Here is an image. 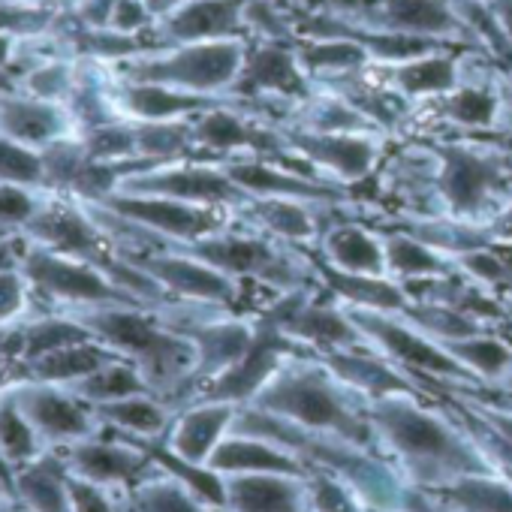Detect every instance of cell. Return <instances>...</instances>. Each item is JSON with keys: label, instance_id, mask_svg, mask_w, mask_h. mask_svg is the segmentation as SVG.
I'll return each mask as SVG.
<instances>
[{"label": "cell", "instance_id": "6da1fadb", "mask_svg": "<svg viewBox=\"0 0 512 512\" xmlns=\"http://www.w3.org/2000/svg\"><path fill=\"white\" fill-rule=\"evenodd\" d=\"M82 323L91 338L133 362L148 389H166L196 371V347L190 338L166 329L160 320L139 311V305H97L64 311Z\"/></svg>", "mask_w": 512, "mask_h": 512}, {"label": "cell", "instance_id": "7a4b0ae2", "mask_svg": "<svg viewBox=\"0 0 512 512\" xmlns=\"http://www.w3.org/2000/svg\"><path fill=\"white\" fill-rule=\"evenodd\" d=\"M115 67V76L127 82H151L187 94H211L229 88L241 76L244 49L238 40L181 43L172 49H151L133 55Z\"/></svg>", "mask_w": 512, "mask_h": 512}, {"label": "cell", "instance_id": "3957f363", "mask_svg": "<svg viewBox=\"0 0 512 512\" xmlns=\"http://www.w3.org/2000/svg\"><path fill=\"white\" fill-rule=\"evenodd\" d=\"M19 269L25 272L34 296H40L55 311H76V308H97V305H139V299L124 287H118L103 269L79 260V256L31 244L28 238L22 241Z\"/></svg>", "mask_w": 512, "mask_h": 512}, {"label": "cell", "instance_id": "277c9868", "mask_svg": "<svg viewBox=\"0 0 512 512\" xmlns=\"http://www.w3.org/2000/svg\"><path fill=\"white\" fill-rule=\"evenodd\" d=\"M377 422L395 443V449L416 467L419 476H443V473H458V470H473L476 461L473 455L431 416L419 413L416 407L386 398L377 407Z\"/></svg>", "mask_w": 512, "mask_h": 512}, {"label": "cell", "instance_id": "5b68a950", "mask_svg": "<svg viewBox=\"0 0 512 512\" xmlns=\"http://www.w3.org/2000/svg\"><path fill=\"white\" fill-rule=\"evenodd\" d=\"M0 392H4L19 407V413L31 422L46 452L64 449L70 443H79L97 434L100 419L94 407L76 398L67 386L22 377Z\"/></svg>", "mask_w": 512, "mask_h": 512}, {"label": "cell", "instance_id": "8992f818", "mask_svg": "<svg viewBox=\"0 0 512 512\" xmlns=\"http://www.w3.org/2000/svg\"><path fill=\"white\" fill-rule=\"evenodd\" d=\"M97 205L109 208L115 217H121L130 226H142V229L172 235V238H181V241H196L205 232H211L214 223H217L214 214L205 205L169 199V196H145V193L115 190L112 196H106Z\"/></svg>", "mask_w": 512, "mask_h": 512}, {"label": "cell", "instance_id": "52a82bcc", "mask_svg": "<svg viewBox=\"0 0 512 512\" xmlns=\"http://www.w3.org/2000/svg\"><path fill=\"white\" fill-rule=\"evenodd\" d=\"M263 407L293 416L305 425H320V428H335L338 434L350 440H362V425L347 413V407L335 398V392L314 374H293L278 380L266 395Z\"/></svg>", "mask_w": 512, "mask_h": 512}, {"label": "cell", "instance_id": "ba28073f", "mask_svg": "<svg viewBox=\"0 0 512 512\" xmlns=\"http://www.w3.org/2000/svg\"><path fill=\"white\" fill-rule=\"evenodd\" d=\"M73 133L79 130L64 103L37 100L19 88H0V136L43 151Z\"/></svg>", "mask_w": 512, "mask_h": 512}, {"label": "cell", "instance_id": "9c48e42d", "mask_svg": "<svg viewBox=\"0 0 512 512\" xmlns=\"http://www.w3.org/2000/svg\"><path fill=\"white\" fill-rule=\"evenodd\" d=\"M250 0H184L178 10L157 22V40L163 46L232 40Z\"/></svg>", "mask_w": 512, "mask_h": 512}, {"label": "cell", "instance_id": "30bf717a", "mask_svg": "<svg viewBox=\"0 0 512 512\" xmlns=\"http://www.w3.org/2000/svg\"><path fill=\"white\" fill-rule=\"evenodd\" d=\"M124 193H145V196H169L181 202H199L211 205L220 199H232L235 187L232 178L211 172V169H196V166H148L139 172H130L121 187Z\"/></svg>", "mask_w": 512, "mask_h": 512}, {"label": "cell", "instance_id": "8fae6325", "mask_svg": "<svg viewBox=\"0 0 512 512\" xmlns=\"http://www.w3.org/2000/svg\"><path fill=\"white\" fill-rule=\"evenodd\" d=\"M67 467L70 476H79L85 482H94L100 488H115L133 482V476L145 467V455L133 446L112 443V440H79L64 449H55Z\"/></svg>", "mask_w": 512, "mask_h": 512}, {"label": "cell", "instance_id": "7c38bea8", "mask_svg": "<svg viewBox=\"0 0 512 512\" xmlns=\"http://www.w3.org/2000/svg\"><path fill=\"white\" fill-rule=\"evenodd\" d=\"M133 266H139L145 275H151L163 290L181 293V296H196V299H229L232 296V281L196 260V256H172V253H151V256H127Z\"/></svg>", "mask_w": 512, "mask_h": 512}, {"label": "cell", "instance_id": "4fadbf2b", "mask_svg": "<svg viewBox=\"0 0 512 512\" xmlns=\"http://www.w3.org/2000/svg\"><path fill=\"white\" fill-rule=\"evenodd\" d=\"M112 103L118 115L130 121H181L184 115L208 106L205 94H187L151 82H127L118 76L112 79Z\"/></svg>", "mask_w": 512, "mask_h": 512}, {"label": "cell", "instance_id": "5bb4252c", "mask_svg": "<svg viewBox=\"0 0 512 512\" xmlns=\"http://www.w3.org/2000/svg\"><path fill=\"white\" fill-rule=\"evenodd\" d=\"M377 31L416 34V37H452L464 34V22L449 0H380L368 13Z\"/></svg>", "mask_w": 512, "mask_h": 512}, {"label": "cell", "instance_id": "9a60e30c", "mask_svg": "<svg viewBox=\"0 0 512 512\" xmlns=\"http://www.w3.org/2000/svg\"><path fill=\"white\" fill-rule=\"evenodd\" d=\"M13 497L25 512H70V473L58 452L13 470Z\"/></svg>", "mask_w": 512, "mask_h": 512}, {"label": "cell", "instance_id": "2e32d148", "mask_svg": "<svg viewBox=\"0 0 512 512\" xmlns=\"http://www.w3.org/2000/svg\"><path fill=\"white\" fill-rule=\"evenodd\" d=\"M112 359H121V356L115 350H109L106 344H100L97 338H88V341L67 344L61 350H52V353L28 362V377L58 383V386H73V383L85 380L88 374L100 371L103 365H109Z\"/></svg>", "mask_w": 512, "mask_h": 512}, {"label": "cell", "instance_id": "e0dca14e", "mask_svg": "<svg viewBox=\"0 0 512 512\" xmlns=\"http://www.w3.org/2000/svg\"><path fill=\"white\" fill-rule=\"evenodd\" d=\"M238 79L247 91H281V94L305 91V79L299 73V55L281 46H263L260 52L244 58Z\"/></svg>", "mask_w": 512, "mask_h": 512}, {"label": "cell", "instance_id": "ac0fdd59", "mask_svg": "<svg viewBox=\"0 0 512 512\" xmlns=\"http://www.w3.org/2000/svg\"><path fill=\"white\" fill-rule=\"evenodd\" d=\"M491 181H494L491 160H482L473 151H458V148L443 151V175H440V184H443L446 199L455 208H461V211L476 208L479 199H482V193H485V187Z\"/></svg>", "mask_w": 512, "mask_h": 512}, {"label": "cell", "instance_id": "d6986e66", "mask_svg": "<svg viewBox=\"0 0 512 512\" xmlns=\"http://www.w3.org/2000/svg\"><path fill=\"white\" fill-rule=\"evenodd\" d=\"M362 329L377 338L392 356H398L401 362L413 365V368H425V371H440V374H458V365L455 359H449L446 353H440L437 347H431L428 341L416 338L413 332L395 326V323H386V320H377V317H359Z\"/></svg>", "mask_w": 512, "mask_h": 512}, {"label": "cell", "instance_id": "ffe728a7", "mask_svg": "<svg viewBox=\"0 0 512 512\" xmlns=\"http://www.w3.org/2000/svg\"><path fill=\"white\" fill-rule=\"evenodd\" d=\"M229 413L232 410L226 404H211V407H199L181 416V422L172 431V452L190 464L205 461L214 452L217 437L229 422Z\"/></svg>", "mask_w": 512, "mask_h": 512}, {"label": "cell", "instance_id": "44dd1931", "mask_svg": "<svg viewBox=\"0 0 512 512\" xmlns=\"http://www.w3.org/2000/svg\"><path fill=\"white\" fill-rule=\"evenodd\" d=\"M76 82H79V58L64 55V52H52V55L34 61L31 67H25L19 73L16 88L31 94V97H37V100L64 103L67 106Z\"/></svg>", "mask_w": 512, "mask_h": 512}, {"label": "cell", "instance_id": "7402d4cb", "mask_svg": "<svg viewBox=\"0 0 512 512\" xmlns=\"http://www.w3.org/2000/svg\"><path fill=\"white\" fill-rule=\"evenodd\" d=\"M76 398H82L85 404L91 407H100V404H112V401H121V398H130V395H142V392H151L145 377L139 374V368L127 359H112L109 365H103L100 371L88 374L85 380L67 386Z\"/></svg>", "mask_w": 512, "mask_h": 512}, {"label": "cell", "instance_id": "603a6c76", "mask_svg": "<svg viewBox=\"0 0 512 512\" xmlns=\"http://www.w3.org/2000/svg\"><path fill=\"white\" fill-rule=\"evenodd\" d=\"M281 347L284 344H281V338L275 332L263 335L256 344H250V350L241 356V362L232 371H226L214 383V389L208 395L211 398H241V395L253 392L256 386L266 380V374L275 368V356L281 353Z\"/></svg>", "mask_w": 512, "mask_h": 512}, {"label": "cell", "instance_id": "cb8c5ba5", "mask_svg": "<svg viewBox=\"0 0 512 512\" xmlns=\"http://www.w3.org/2000/svg\"><path fill=\"white\" fill-rule=\"evenodd\" d=\"M229 500L238 512H296L299 494L278 476H244L229 482Z\"/></svg>", "mask_w": 512, "mask_h": 512}, {"label": "cell", "instance_id": "d4e9b609", "mask_svg": "<svg viewBox=\"0 0 512 512\" xmlns=\"http://www.w3.org/2000/svg\"><path fill=\"white\" fill-rule=\"evenodd\" d=\"M193 256L220 272H256L272 266V250L266 244L241 241V238L193 241Z\"/></svg>", "mask_w": 512, "mask_h": 512}, {"label": "cell", "instance_id": "484cf974", "mask_svg": "<svg viewBox=\"0 0 512 512\" xmlns=\"http://www.w3.org/2000/svg\"><path fill=\"white\" fill-rule=\"evenodd\" d=\"M187 338L196 347V365L199 374H211L217 368H226L238 362L250 350V338L241 326H208V329H193Z\"/></svg>", "mask_w": 512, "mask_h": 512}, {"label": "cell", "instance_id": "4316f807", "mask_svg": "<svg viewBox=\"0 0 512 512\" xmlns=\"http://www.w3.org/2000/svg\"><path fill=\"white\" fill-rule=\"evenodd\" d=\"M94 413L100 422L115 425L130 434H142V437H154L166 428V410L157 401H151L148 392L130 395V398L112 401V404H100V407H94Z\"/></svg>", "mask_w": 512, "mask_h": 512}, {"label": "cell", "instance_id": "83f0119b", "mask_svg": "<svg viewBox=\"0 0 512 512\" xmlns=\"http://www.w3.org/2000/svg\"><path fill=\"white\" fill-rule=\"evenodd\" d=\"M43 452L46 446L40 443L31 422L19 413V407L4 392H0V455H4V461L16 470L40 458Z\"/></svg>", "mask_w": 512, "mask_h": 512}, {"label": "cell", "instance_id": "f1b7e54d", "mask_svg": "<svg viewBox=\"0 0 512 512\" xmlns=\"http://www.w3.org/2000/svg\"><path fill=\"white\" fill-rule=\"evenodd\" d=\"M455 82H458L455 61L443 58V55H422V58L398 64V70H395V85L413 97L452 91Z\"/></svg>", "mask_w": 512, "mask_h": 512}, {"label": "cell", "instance_id": "f546056e", "mask_svg": "<svg viewBox=\"0 0 512 512\" xmlns=\"http://www.w3.org/2000/svg\"><path fill=\"white\" fill-rule=\"evenodd\" d=\"M211 467L217 470H272V473H290L296 470V464L263 446V443H250V440H226L220 446H214V452L208 455Z\"/></svg>", "mask_w": 512, "mask_h": 512}, {"label": "cell", "instance_id": "4dcf8cb0", "mask_svg": "<svg viewBox=\"0 0 512 512\" xmlns=\"http://www.w3.org/2000/svg\"><path fill=\"white\" fill-rule=\"evenodd\" d=\"M329 253L335 256V263L347 272H356V275H380L383 266H386V256L380 250V244L359 232V229H338L332 232L329 238Z\"/></svg>", "mask_w": 512, "mask_h": 512}, {"label": "cell", "instance_id": "1f68e13d", "mask_svg": "<svg viewBox=\"0 0 512 512\" xmlns=\"http://www.w3.org/2000/svg\"><path fill=\"white\" fill-rule=\"evenodd\" d=\"M305 151H311L314 157L332 163L338 172L356 178L368 169L371 163V145L365 139H353V136H305V139H296Z\"/></svg>", "mask_w": 512, "mask_h": 512}, {"label": "cell", "instance_id": "d6a6232c", "mask_svg": "<svg viewBox=\"0 0 512 512\" xmlns=\"http://www.w3.org/2000/svg\"><path fill=\"white\" fill-rule=\"evenodd\" d=\"M49 196L55 193L0 181V235H22L28 223L43 211Z\"/></svg>", "mask_w": 512, "mask_h": 512}, {"label": "cell", "instance_id": "836d02e7", "mask_svg": "<svg viewBox=\"0 0 512 512\" xmlns=\"http://www.w3.org/2000/svg\"><path fill=\"white\" fill-rule=\"evenodd\" d=\"M121 512H199V509L187 494V488H181V482L154 479L136 485L121 503Z\"/></svg>", "mask_w": 512, "mask_h": 512}, {"label": "cell", "instance_id": "e575fe53", "mask_svg": "<svg viewBox=\"0 0 512 512\" xmlns=\"http://www.w3.org/2000/svg\"><path fill=\"white\" fill-rule=\"evenodd\" d=\"M193 139L199 145H208V148H238V145H247V148H256L263 142V136L244 127L235 115L229 112H220V109H211L205 112L196 124H193Z\"/></svg>", "mask_w": 512, "mask_h": 512}, {"label": "cell", "instance_id": "d590c367", "mask_svg": "<svg viewBox=\"0 0 512 512\" xmlns=\"http://www.w3.org/2000/svg\"><path fill=\"white\" fill-rule=\"evenodd\" d=\"M0 181H4V184L34 187V190H46V175H43L40 151L22 145L16 139L0 136Z\"/></svg>", "mask_w": 512, "mask_h": 512}, {"label": "cell", "instance_id": "8d00e7d4", "mask_svg": "<svg viewBox=\"0 0 512 512\" xmlns=\"http://www.w3.org/2000/svg\"><path fill=\"white\" fill-rule=\"evenodd\" d=\"M368 58L371 55L350 37H329L299 52V64H305L308 70H353L362 67Z\"/></svg>", "mask_w": 512, "mask_h": 512}, {"label": "cell", "instance_id": "74e56055", "mask_svg": "<svg viewBox=\"0 0 512 512\" xmlns=\"http://www.w3.org/2000/svg\"><path fill=\"white\" fill-rule=\"evenodd\" d=\"M446 497L467 512H512V488L491 479H461Z\"/></svg>", "mask_w": 512, "mask_h": 512}, {"label": "cell", "instance_id": "f35d334b", "mask_svg": "<svg viewBox=\"0 0 512 512\" xmlns=\"http://www.w3.org/2000/svg\"><path fill=\"white\" fill-rule=\"evenodd\" d=\"M31 284L19 266H0V329L19 326L31 311Z\"/></svg>", "mask_w": 512, "mask_h": 512}, {"label": "cell", "instance_id": "ab89813d", "mask_svg": "<svg viewBox=\"0 0 512 512\" xmlns=\"http://www.w3.org/2000/svg\"><path fill=\"white\" fill-rule=\"evenodd\" d=\"M290 332L308 338V341H317V344H341V341H350V326L338 317V314H329V311H299L287 320Z\"/></svg>", "mask_w": 512, "mask_h": 512}, {"label": "cell", "instance_id": "60d3db41", "mask_svg": "<svg viewBox=\"0 0 512 512\" xmlns=\"http://www.w3.org/2000/svg\"><path fill=\"white\" fill-rule=\"evenodd\" d=\"M229 178L238 181L241 187L260 190V193H293V196L320 193V190L302 184L299 178H290V175H281V172H272V169H263V166H235V169H229Z\"/></svg>", "mask_w": 512, "mask_h": 512}, {"label": "cell", "instance_id": "b9f144b4", "mask_svg": "<svg viewBox=\"0 0 512 512\" xmlns=\"http://www.w3.org/2000/svg\"><path fill=\"white\" fill-rule=\"evenodd\" d=\"M386 263L395 272H401V275H425V272H437L440 269L437 256L428 253L413 238H392L389 247H386Z\"/></svg>", "mask_w": 512, "mask_h": 512}, {"label": "cell", "instance_id": "7bdbcfd3", "mask_svg": "<svg viewBox=\"0 0 512 512\" xmlns=\"http://www.w3.org/2000/svg\"><path fill=\"white\" fill-rule=\"evenodd\" d=\"M332 365L338 368V374H344L347 380H353L356 386H365L368 392H392V389H404V383L386 371L383 365L374 362H362V359H350V356H338L332 359Z\"/></svg>", "mask_w": 512, "mask_h": 512}, {"label": "cell", "instance_id": "ee69618b", "mask_svg": "<svg viewBox=\"0 0 512 512\" xmlns=\"http://www.w3.org/2000/svg\"><path fill=\"white\" fill-rule=\"evenodd\" d=\"M494 97L488 91H479V88H461L452 94V100L446 103V115L461 121V124H491L494 118Z\"/></svg>", "mask_w": 512, "mask_h": 512}, {"label": "cell", "instance_id": "f6af8a7d", "mask_svg": "<svg viewBox=\"0 0 512 512\" xmlns=\"http://www.w3.org/2000/svg\"><path fill=\"white\" fill-rule=\"evenodd\" d=\"M335 284L341 293H347L356 302H368L377 308H398L401 305V296L392 287L380 284L374 275H344V278H335Z\"/></svg>", "mask_w": 512, "mask_h": 512}, {"label": "cell", "instance_id": "bcb514c9", "mask_svg": "<svg viewBox=\"0 0 512 512\" xmlns=\"http://www.w3.org/2000/svg\"><path fill=\"white\" fill-rule=\"evenodd\" d=\"M455 356L485 374H497L509 362V350L497 341H464L455 347Z\"/></svg>", "mask_w": 512, "mask_h": 512}, {"label": "cell", "instance_id": "7dc6e473", "mask_svg": "<svg viewBox=\"0 0 512 512\" xmlns=\"http://www.w3.org/2000/svg\"><path fill=\"white\" fill-rule=\"evenodd\" d=\"M151 25H157V19L145 7V0H115L112 19H109V31H118V34H127V37H139Z\"/></svg>", "mask_w": 512, "mask_h": 512}, {"label": "cell", "instance_id": "c3c4849f", "mask_svg": "<svg viewBox=\"0 0 512 512\" xmlns=\"http://www.w3.org/2000/svg\"><path fill=\"white\" fill-rule=\"evenodd\" d=\"M70 512H121V506L109 497V488L70 476Z\"/></svg>", "mask_w": 512, "mask_h": 512}, {"label": "cell", "instance_id": "681fc988", "mask_svg": "<svg viewBox=\"0 0 512 512\" xmlns=\"http://www.w3.org/2000/svg\"><path fill=\"white\" fill-rule=\"evenodd\" d=\"M260 214L269 220V226H275L278 232H287V235H308L311 232V220L308 214L293 205V202H269L260 208Z\"/></svg>", "mask_w": 512, "mask_h": 512}, {"label": "cell", "instance_id": "f907efd6", "mask_svg": "<svg viewBox=\"0 0 512 512\" xmlns=\"http://www.w3.org/2000/svg\"><path fill=\"white\" fill-rule=\"evenodd\" d=\"M22 49H25V37L16 31L0 28V73H13L19 79L22 70Z\"/></svg>", "mask_w": 512, "mask_h": 512}, {"label": "cell", "instance_id": "816d5d0a", "mask_svg": "<svg viewBox=\"0 0 512 512\" xmlns=\"http://www.w3.org/2000/svg\"><path fill=\"white\" fill-rule=\"evenodd\" d=\"M317 503L323 512H356L353 503L347 500V494L332 485V482H320V491H317Z\"/></svg>", "mask_w": 512, "mask_h": 512}, {"label": "cell", "instance_id": "f5cc1de1", "mask_svg": "<svg viewBox=\"0 0 512 512\" xmlns=\"http://www.w3.org/2000/svg\"><path fill=\"white\" fill-rule=\"evenodd\" d=\"M467 266L473 269V275H482V278H491V281L503 275V266L494 260V256H488V253H476V256H470Z\"/></svg>", "mask_w": 512, "mask_h": 512}, {"label": "cell", "instance_id": "db71d44e", "mask_svg": "<svg viewBox=\"0 0 512 512\" xmlns=\"http://www.w3.org/2000/svg\"><path fill=\"white\" fill-rule=\"evenodd\" d=\"M485 4L494 13V19L500 22V28L506 31V37L512 40V0H485Z\"/></svg>", "mask_w": 512, "mask_h": 512}, {"label": "cell", "instance_id": "11a10c76", "mask_svg": "<svg viewBox=\"0 0 512 512\" xmlns=\"http://www.w3.org/2000/svg\"><path fill=\"white\" fill-rule=\"evenodd\" d=\"M184 4V0H145V7L151 10V16L160 22L163 16H169L172 10H178Z\"/></svg>", "mask_w": 512, "mask_h": 512}, {"label": "cell", "instance_id": "9f6ffc18", "mask_svg": "<svg viewBox=\"0 0 512 512\" xmlns=\"http://www.w3.org/2000/svg\"><path fill=\"white\" fill-rule=\"evenodd\" d=\"M491 422H494V428L512 443V419H509V416H491Z\"/></svg>", "mask_w": 512, "mask_h": 512}, {"label": "cell", "instance_id": "6f0895ef", "mask_svg": "<svg viewBox=\"0 0 512 512\" xmlns=\"http://www.w3.org/2000/svg\"><path fill=\"white\" fill-rule=\"evenodd\" d=\"M52 0H0V7H49Z\"/></svg>", "mask_w": 512, "mask_h": 512}, {"label": "cell", "instance_id": "680465c9", "mask_svg": "<svg viewBox=\"0 0 512 512\" xmlns=\"http://www.w3.org/2000/svg\"><path fill=\"white\" fill-rule=\"evenodd\" d=\"M500 235H512V208L506 211L503 223H500Z\"/></svg>", "mask_w": 512, "mask_h": 512}, {"label": "cell", "instance_id": "91938a15", "mask_svg": "<svg viewBox=\"0 0 512 512\" xmlns=\"http://www.w3.org/2000/svg\"><path fill=\"white\" fill-rule=\"evenodd\" d=\"M16 76L13 73H0V88H16Z\"/></svg>", "mask_w": 512, "mask_h": 512}]
</instances>
